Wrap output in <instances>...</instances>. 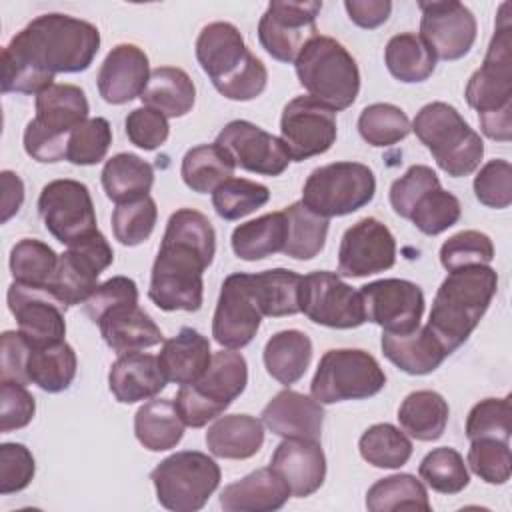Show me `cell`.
I'll use <instances>...</instances> for the list:
<instances>
[{
  "mask_svg": "<svg viewBox=\"0 0 512 512\" xmlns=\"http://www.w3.org/2000/svg\"><path fill=\"white\" fill-rule=\"evenodd\" d=\"M374 194L376 178L366 164L332 162L310 172L300 202L322 218H334L360 210Z\"/></svg>",
  "mask_w": 512,
  "mask_h": 512,
  "instance_id": "11",
  "label": "cell"
},
{
  "mask_svg": "<svg viewBox=\"0 0 512 512\" xmlns=\"http://www.w3.org/2000/svg\"><path fill=\"white\" fill-rule=\"evenodd\" d=\"M6 300L12 316L18 322V332H22L32 346L64 340V312L68 306H64L46 286L12 282Z\"/></svg>",
  "mask_w": 512,
  "mask_h": 512,
  "instance_id": "22",
  "label": "cell"
},
{
  "mask_svg": "<svg viewBox=\"0 0 512 512\" xmlns=\"http://www.w3.org/2000/svg\"><path fill=\"white\" fill-rule=\"evenodd\" d=\"M270 468L286 480L292 496L306 498L324 484L326 456L318 440L284 438L270 458Z\"/></svg>",
  "mask_w": 512,
  "mask_h": 512,
  "instance_id": "25",
  "label": "cell"
},
{
  "mask_svg": "<svg viewBox=\"0 0 512 512\" xmlns=\"http://www.w3.org/2000/svg\"><path fill=\"white\" fill-rule=\"evenodd\" d=\"M300 312L314 324L328 328H358L366 322L360 290H354L338 274L318 270L302 276Z\"/></svg>",
  "mask_w": 512,
  "mask_h": 512,
  "instance_id": "15",
  "label": "cell"
},
{
  "mask_svg": "<svg viewBox=\"0 0 512 512\" xmlns=\"http://www.w3.org/2000/svg\"><path fill=\"white\" fill-rule=\"evenodd\" d=\"M366 322L384 332L406 334L420 326L424 314V292L418 284L402 278H382L360 288Z\"/></svg>",
  "mask_w": 512,
  "mask_h": 512,
  "instance_id": "18",
  "label": "cell"
},
{
  "mask_svg": "<svg viewBox=\"0 0 512 512\" xmlns=\"http://www.w3.org/2000/svg\"><path fill=\"white\" fill-rule=\"evenodd\" d=\"M158 220L156 202L142 196L132 202L116 204L112 212V232L122 246H138L150 238Z\"/></svg>",
  "mask_w": 512,
  "mask_h": 512,
  "instance_id": "50",
  "label": "cell"
},
{
  "mask_svg": "<svg viewBox=\"0 0 512 512\" xmlns=\"http://www.w3.org/2000/svg\"><path fill=\"white\" fill-rule=\"evenodd\" d=\"M112 144L110 122L102 116L88 118L76 126L66 144V160L76 166H92L106 158Z\"/></svg>",
  "mask_w": 512,
  "mask_h": 512,
  "instance_id": "51",
  "label": "cell"
},
{
  "mask_svg": "<svg viewBox=\"0 0 512 512\" xmlns=\"http://www.w3.org/2000/svg\"><path fill=\"white\" fill-rule=\"evenodd\" d=\"M112 260L114 252L106 236L98 230L68 246V250L58 256V266L46 288L68 308L84 304L98 288V276Z\"/></svg>",
  "mask_w": 512,
  "mask_h": 512,
  "instance_id": "14",
  "label": "cell"
},
{
  "mask_svg": "<svg viewBox=\"0 0 512 512\" xmlns=\"http://www.w3.org/2000/svg\"><path fill=\"white\" fill-rule=\"evenodd\" d=\"M100 178L106 196L116 204H124L148 196L154 184V168L136 154L120 152L106 160Z\"/></svg>",
  "mask_w": 512,
  "mask_h": 512,
  "instance_id": "39",
  "label": "cell"
},
{
  "mask_svg": "<svg viewBox=\"0 0 512 512\" xmlns=\"http://www.w3.org/2000/svg\"><path fill=\"white\" fill-rule=\"evenodd\" d=\"M290 488L274 468H258L220 492V506L226 512H272L280 510Z\"/></svg>",
  "mask_w": 512,
  "mask_h": 512,
  "instance_id": "28",
  "label": "cell"
},
{
  "mask_svg": "<svg viewBox=\"0 0 512 512\" xmlns=\"http://www.w3.org/2000/svg\"><path fill=\"white\" fill-rule=\"evenodd\" d=\"M494 258V244L488 234L478 230H462L450 236L440 246V264L452 272L456 268L490 264Z\"/></svg>",
  "mask_w": 512,
  "mask_h": 512,
  "instance_id": "55",
  "label": "cell"
},
{
  "mask_svg": "<svg viewBox=\"0 0 512 512\" xmlns=\"http://www.w3.org/2000/svg\"><path fill=\"white\" fill-rule=\"evenodd\" d=\"M36 474L32 452L18 442L0 444V494L24 490Z\"/></svg>",
  "mask_w": 512,
  "mask_h": 512,
  "instance_id": "58",
  "label": "cell"
},
{
  "mask_svg": "<svg viewBox=\"0 0 512 512\" xmlns=\"http://www.w3.org/2000/svg\"><path fill=\"white\" fill-rule=\"evenodd\" d=\"M38 214L46 230L66 246L98 232L90 190L78 180L60 178L48 182L38 196Z\"/></svg>",
  "mask_w": 512,
  "mask_h": 512,
  "instance_id": "13",
  "label": "cell"
},
{
  "mask_svg": "<svg viewBox=\"0 0 512 512\" xmlns=\"http://www.w3.org/2000/svg\"><path fill=\"white\" fill-rule=\"evenodd\" d=\"M124 130L128 140L142 150H156L168 140L170 134L168 118L148 106H140L128 112L124 120Z\"/></svg>",
  "mask_w": 512,
  "mask_h": 512,
  "instance_id": "59",
  "label": "cell"
},
{
  "mask_svg": "<svg viewBox=\"0 0 512 512\" xmlns=\"http://www.w3.org/2000/svg\"><path fill=\"white\" fill-rule=\"evenodd\" d=\"M422 12L420 38L440 60H458L476 42V18L462 2L434 0L418 2Z\"/></svg>",
  "mask_w": 512,
  "mask_h": 512,
  "instance_id": "20",
  "label": "cell"
},
{
  "mask_svg": "<svg viewBox=\"0 0 512 512\" xmlns=\"http://www.w3.org/2000/svg\"><path fill=\"white\" fill-rule=\"evenodd\" d=\"M166 382L158 358L144 352L120 354L108 372L110 392L122 404L150 400L166 388Z\"/></svg>",
  "mask_w": 512,
  "mask_h": 512,
  "instance_id": "27",
  "label": "cell"
},
{
  "mask_svg": "<svg viewBox=\"0 0 512 512\" xmlns=\"http://www.w3.org/2000/svg\"><path fill=\"white\" fill-rule=\"evenodd\" d=\"M322 2H286L274 0L258 22V40L262 48L278 62H294L308 40L318 36L316 16Z\"/></svg>",
  "mask_w": 512,
  "mask_h": 512,
  "instance_id": "16",
  "label": "cell"
},
{
  "mask_svg": "<svg viewBox=\"0 0 512 512\" xmlns=\"http://www.w3.org/2000/svg\"><path fill=\"white\" fill-rule=\"evenodd\" d=\"M196 58L214 88L228 100H254L268 84L266 66L246 48L240 30L230 22H210L200 30Z\"/></svg>",
  "mask_w": 512,
  "mask_h": 512,
  "instance_id": "5",
  "label": "cell"
},
{
  "mask_svg": "<svg viewBox=\"0 0 512 512\" xmlns=\"http://www.w3.org/2000/svg\"><path fill=\"white\" fill-rule=\"evenodd\" d=\"M410 130L430 150L440 170L452 178L472 174L484 156V142L476 130L446 102H430L422 106Z\"/></svg>",
  "mask_w": 512,
  "mask_h": 512,
  "instance_id": "6",
  "label": "cell"
},
{
  "mask_svg": "<svg viewBox=\"0 0 512 512\" xmlns=\"http://www.w3.org/2000/svg\"><path fill=\"white\" fill-rule=\"evenodd\" d=\"M270 200L268 186L246 178H228L212 192V206L224 220H240Z\"/></svg>",
  "mask_w": 512,
  "mask_h": 512,
  "instance_id": "49",
  "label": "cell"
},
{
  "mask_svg": "<svg viewBox=\"0 0 512 512\" xmlns=\"http://www.w3.org/2000/svg\"><path fill=\"white\" fill-rule=\"evenodd\" d=\"M88 100L74 84H52L36 96V116L24 128V150L38 162L66 158L70 132L88 120Z\"/></svg>",
  "mask_w": 512,
  "mask_h": 512,
  "instance_id": "8",
  "label": "cell"
},
{
  "mask_svg": "<svg viewBox=\"0 0 512 512\" xmlns=\"http://www.w3.org/2000/svg\"><path fill=\"white\" fill-rule=\"evenodd\" d=\"M210 360L212 352L208 338L190 326L180 328L176 336L164 340L158 354L166 380L180 386L196 382L208 370Z\"/></svg>",
  "mask_w": 512,
  "mask_h": 512,
  "instance_id": "30",
  "label": "cell"
},
{
  "mask_svg": "<svg viewBox=\"0 0 512 512\" xmlns=\"http://www.w3.org/2000/svg\"><path fill=\"white\" fill-rule=\"evenodd\" d=\"M100 50L94 24L68 14H40L2 50V92L40 94L56 74L84 72Z\"/></svg>",
  "mask_w": 512,
  "mask_h": 512,
  "instance_id": "1",
  "label": "cell"
},
{
  "mask_svg": "<svg viewBox=\"0 0 512 512\" xmlns=\"http://www.w3.org/2000/svg\"><path fill=\"white\" fill-rule=\"evenodd\" d=\"M358 132L370 146H394L410 134V120L402 108L388 102H376L360 112Z\"/></svg>",
  "mask_w": 512,
  "mask_h": 512,
  "instance_id": "46",
  "label": "cell"
},
{
  "mask_svg": "<svg viewBox=\"0 0 512 512\" xmlns=\"http://www.w3.org/2000/svg\"><path fill=\"white\" fill-rule=\"evenodd\" d=\"M120 304H138V286L128 276H112L98 284V288L84 302L86 316L96 324L108 310Z\"/></svg>",
  "mask_w": 512,
  "mask_h": 512,
  "instance_id": "61",
  "label": "cell"
},
{
  "mask_svg": "<svg viewBox=\"0 0 512 512\" xmlns=\"http://www.w3.org/2000/svg\"><path fill=\"white\" fill-rule=\"evenodd\" d=\"M250 276L252 292L262 316L280 318L300 312V274L286 268H272Z\"/></svg>",
  "mask_w": 512,
  "mask_h": 512,
  "instance_id": "41",
  "label": "cell"
},
{
  "mask_svg": "<svg viewBox=\"0 0 512 512\" xmlns=\"http://www.w3.org/2000/svg\"><path fill=\"white\" fill-rule=\"evenodd\" d=\"M510 2L498 10L482 66L466 84V102L478 112L480 130L496 142L512 138V20Z\"/></svg>",
  "mask_w": 512,
  "mask_h": 512,
  "instance_id": "3",
  "label": "cell"
},
{
  "mask_svg": "<svg viewBox=\"0 0 512 512\" xmlns=\"http://www.w3.org/2000/svg\"><path fill=\"white\" fill-rule=\"evenodd\" d=\"M2 222H8L14 214H18L24 202V182L12 170H4L2 174Z\"/></svg>",
  "mask_w": 512,
  "mask_h": 512,
  "instance_id": "64",
  "label": "cell"
},
{
  "mask_svg": "<svg viewBox=\"0 0 512 512\" xmlns=\"http://www.w3.org/2000/svg\"><path fill=\"white\" fill-rule=\"evenodd\" d=\"M102 340L116 352H140L164 342L162 330L138 304H120L98 322Z\"/></svg>",
  "mask_w": 512,
  "mask_h": 512,
  "instance_id": "29",
  "label": "cell"
},
{
  "mask_svg": "<svg viewBox=\"0 0 512 512\" xmlns=\"http://www.w3.org/2000/svg\"><path fill=\"white\" fill-rule=\"evenodd\" d=\"M360 456L374 468H402L412 456L410 438L396 426L374 424L358 440Z\"/></svg>",
  "mask_w": 512,
  "mask_h": 512,
  "instance_id": "45",
  "label": "cell"
},
{
  "mask_svg": "<svg viewBox=\"0 0 512 512\" xmlns=\"http://www.w3.org/2000/svg\"><path fill=\"white\" fill-rule=\"evenodd\" d=\"M236 164L232 156L214 144H200L190 148L180 166V174L184 184L198 194L214 192L222 182L234 176Z\"/></svg>",
  "mask_w": 512,
  "mask_h": 512,
  "instance_id": "40",
  "label": "cell"
},
{
  "mask_svg": "<svg viewBox=\"0 0 512 512\" xmlns=\"http://www.w3.org/2000/svg\"><path fill=\"white\" fill-rule=\"evenodd\" d=\"M460 214V200L440 186L420 198V202L412 210L410 220L422 234L436 236L452 228L460 220Z\"/></svg>",
  "mask_w": 512,
  "mask_h": 512,
  "instance_id": "52",
  "label": "cell"
},
{
  "mask_svg": "<svg viewBox=\"0 0 512 512\" xmlns=\"http://www.w3.org/2000/svg\"><path fill=\"white\" fill-rule=\"evenodd\" d=\"M498 290V274L488 264L452 270L440 284L426 328L446 354L458 350L486 314Z\"/></svg>",
  "mask_w": 512,
  "mask_h": 512,
  "instance_id": "4",
  "label": "cell"
},
{
  "mask_svg": "<svg viewBox=\"0 0 512 512\" xmlns=\"http://www.w3.org/2000/svg\"><path fill=\"white\" fill-rule=\"evenodd\" d=\"M288 238V220L284 210L268 212L256 220L234 228L230 244L240 260H264L284 250Z\"/></svg>",
  "mask_w": 512,
  "mask_h": 512,
  "instance_id": "35",
  "label": "cell"
},
{
  "mask_svg": "<svg viewBox=\"0 0 512 512\" xmlns=\"http://www.w3.org/2000/svg\"><path fill=\"white\" fill-rule=\"evenodd\" d=\"M396 262V240L390 228L374 216L352 224L338 248V272L348 278H364L384 272Z\"/></svg>",
  "mask_w": 512,
  "mask_h": 512,
  "instance_id": "21",
  "label": "cell"
},
{
  "mask_svg": "<svg viewBox=\"0 0 512 512\" xmlns=\"http://www.w3.org/2000/svg\"><path fill=\"white\" fill-rule=\"evenodd\" d=\"M470 470L488 484H506L512 474V452L508 440L476 438L470 440L466 456Z\"/></svg>",
  "mask_w": 512,
  "mask_h": 512,
  "instance_id": "53",
  "label": "cell"
},
{
  "mask_svg": "<svg viewBox=\"0 0 512 512\" xmlns=\"http://www.w3.org/2000/svg\"><path fill=\"white\" fill-rule=\"evenodd\" d=\"M78 368V358L74 348L66 342L32 346L26 362L28 384H36L40 390L58 394L70 388Z\"/></svg>",
  "mask_w": 512,
  "mask_h": 512,
  "instance_id": "33",
  "label": "cell"
},
{
  "mask_svg": "<svg viewBox=\"0 0 512 512\" xmlns=\"http://www.w3.org/2000/svg\"><path fill=\"white\" fill-rule=\"evenodd\" d=\"M0 380L28 384L26 362L30 354V342L22 332L6 330L0 338Z\"/></svg>",
  "mask_w": 512,
  "mask_h": 512,
  "instance_id": "62",
  "label": "cell"
},
{
  "mask_svg": "<svg viewBox=\"0 0 512 512\" xmlns=\"http://www.w3.org/2000/svg\"><path fill=\"white\" fill-rule=\"evenodd\" d=\"M58 266V254L42 240L24 238L10 250V272L14 282L48 286Z\"/></svg>",
  "mask_w": 512,
  "mask_h": 512,
  "instance_id": "47",
  "label": "cell"
},
{
  "mask_svg": "<svg viewBox=\"0 0 512 512\" xmlns=\"http://www.w3.org/2000/svg\"><path fill=\"white\" fill-rule=\"evenodd\" d=\"M510 432H512L510 394L504 398H484L470 408L466 418L468 440H476V438L510 440Z\"/></svg>",
  "mask_w": 512,
  "mask_h": 512,
  "instance_id": "54",
  "label": "cell"
},
{
  "mask_svg": "<svg viewBox=\"0 0 512 512\" xmlns=\"http://www.w3.org/2000/svg\"><path fill=\"white\" fill-rule=\"evenodd\" d=\"M476 200L488 208H508L512 202V166L504 158L486 162L474 176Z\"/></svg>",
  "mask_w": 512,
  "mask_h": 512,
  "instance_id": "57",
  "label": "cell"
},
{
  "mask_svg": "<svg viewBox=\"0 0 512 512\" xmlns=\"http://www.w3.org/2000/svg\"><path fill=\"white\" fill-rule=\"evenodd\" d=\"M344 8L348 12V18L366 30L382 26L390 12H392V2L390 0H346Z\"/></svg>",
  "mask_w": 512,
  "mask_h": 512,
  "instance_id": "63",
  "label": "cell"
},
{
  "mask_svg": "<svg viewBox=\"0 0 512 512\" xmlns=\"http://www.w3.org/2000/svg\"><path fill=\"white\" fill-rule=\"evenodd\" d=\"M336 132V112L312 96H298L282 110L280 140L294 162L328 152Z\"/></svg>",
  "mask_w": 512,
  "mask_h": 512,
  "instance_id": "17",
  "label": "cell"
},
{
  "mask_svg": "<svg viewBox=\"0 0 512 512\" xmlns=\"http://www.w3.org/2000/svg\"><path fill=\"white\" fill-rule=\"evenodd\" d=\"M262 312L252 292V276L234 272L224 278L212 318L214 340L228 350L248 346L258 328Z\"/></svg>",
  "mask_w": 512,
  "mask_h": 512,
  "instance_id": "19",
  "label": "cell"
},
{
  "mask_svg": "<svg viewBox=\"0 0 512 512\" xmlns=\"http://www.w3.org/2000/svg\"><path fill=\"white\" fill-rule=\"evenodd\" d=\"M382 354L402 372L424 376L434 372L448 356L438 338L424 326L406 334L382 332Z\"/></svg>",
  "mask_w": 512,
  "mask_h": 512,
  "instance_id": "31",
  "label": "cell"
},
{
  "mask_svg": "<svg viewBox=\"0 0 512 512\" xmlns=\"http://www.w3.org/2000/svg\"><path fill=\"white\" fill-rule=\"evenodd\" d=\"M220 476V466L198 450L176 452L150 472L158 502L172 512L200 510L218 488Z\"/></svg>",
  "mask_w": 512,
  "mask_h": 512,
  "instance_id": "10",
  "label": "cell"
},
{
  "mask_svg": "<svg viewBox=\"0 0 512 512\" xmlns=\"http://www.w3.org/2000/svg\"><path fill=\"white\" fill-rule=\"evenodd\" d=\"M150 78L148 56L136 44H118L104 58L96 84L104 102L120 106L144 92Z\"/></svg>",
  "mask_w": 512,
  "mask_h": 512,
  "instance_id": "24",
  "label": "cell"
},
{
  "mask_svg": "<svg viewBox=\"0 0 512 512\" xmlns=\"http://www.w3.org/2000/svg\"><path fill=\"white\" fill-rule=\"evenodd\" d=\"M366 508L370 512L392 510H430L424 484L412 474H392L376 480L366 492Z\"/></svg>",
  "mask_w": 512,
  "mask_h": 512,
  "instance_id": "43",
  "label": "cell"
},
{
  "mask_svg": "<svg viewBox=\"0 0 512 512\" xmlns=\"http://www.w3.org/2000/svg\"><path fill=\"white\" fill-rule=\"evenodd\" d=\"M440 188V180L430 166L414 164L406 170L404 176L396 178L390 186V204L394 212L406 220H410L414 206L420 202L424 194Z\"/></svg>",
  "mask_w": 512,
  "mask_h": 512,
  "instance_id": "56",
  "label": "cell"
},
{
  "mask_svg": "<svg viewBox=\"0 0 512 512\" xmlns=\"http://www.w3.org/2000/svg\"><path fill=\"white\" fill-rule=\"evenodd\" d=\"M384 62L388 72L404 84L424 82L436 68V56L414 32L392 36L384 50Z\"/></svg>",
  "mask_w": 512,
  "mask_h": 512,
  "instance_id": "42",
  "label": "cell"
},
{
  "mask_svg": "<svg viewBox=\"0 0 512 512\" xmlns=\"http://www.w3.org/2000/svg\"><path fill=\"white\" fill-rule=\"evenodd\" d=\"M248 384V364L240 352L220 350L212 356L208 370L192 384L180 386L174 406L182 422L202 428L244 392Z\"/></svg>",
  "mask_w": 512,
  "mask_h": 512,
  "instance_id": "9",
  "label": "cell"
},
{
  "mask_svg": "<svg viewBox=\"0 0 512 512\" xmlns=\"http://www.w3.org/2000/svg\"><path fill=\"white\" fill-rule=\"evenodd\" d=\"M184 422L170 398H154L134 414L136 440L150 452L174 448L184 436Z\"/></svg>",
  "mask_w": 512,
  "mask_h": 512,
  "instance_id": "36",
  "label": "cell"
},
{
  "mask_svg": "<svg viewBox=\"0 0 512 512\" xmlns=\"http://www.w3.org/2000/svg\"><path fill=\"white\" fill-rule=\"evenodd\" d=\"M312 360V340L302 330H280L264 346L266 372L284 386L296 384Z\"/></svg>",
  "mask_w": 512,
  "mask_h": 512,
  "instance_id": "37",
  "label": "cell"
},
{
  "mask_svg": "<svg viewBox=\"0 0 512 512\" xmlns=\"http://www.w3.org/2000/svg\"><path fill=\"white\" fill-rule=\"evenodd\" d=\"M216 254L212 222L194 208L176 210L166 224L162 244L152 264L148 298L166 312H196L202 308V274Z\"/></svg>",
  "mask_w": 512,
  "mask_h": 512,
  "instance_id": "2",
  "label": "cell"
},
{
  "mask_svg": "<svg viewBox=\"0 0 512 512\" xmlns=\"http://www.w3.org/2000/svg\"><path fill=\"white\" fill-rule=\"evenodd\" d=\"M140 100L144 106L162 112L166 118H180L192 110L196 86L182 68L160 66L150 72Z\"/></svg>",
  "mask_w": 512,
  "mask_h": 512,
  "instance_id": "34",
  "label": "cell"
},
{
  "mask_svg": "<svg viewBox=\"0 0 512 512\" xmlns=\"http://www.w3.org/2000/svg\"><path fill=\"white\" fill-rule=\"evenodd\" d=\"M36 412V400L26 384L0 380V432H12L28 426Z\"/></svg>",
  "mask_w": 512,
  "mask_h": 512,
  "instance_id": "60",
  "label": "cell"
},
{
  "mask_svg": "<svg viewBox=\"0 0 512 512\" xmlns=\"http://www.w3.org/2000/svg\"><path fill=\"white\" fill-rule=\"evenodd\" d=\"M418 474L426 482V486L440 494H458L470 482V474L466 470L462 454L450 446L430 450L422 458Z\"/></svg>",
  "mask_w": 512,
  "mask_h": 512,
  "instance_id": "48",
  "label": "cell"
},
{
  "mask_svg": "<svg viewBox=\"0 0 512 512\" xmlns=\"http://www.w3.org/2000/svg\"><path fill=\"white\" fill-rule=\"evenodd\" d=\"M448 416V402L436 390L410 392L398 408L402 430L420 442L438 440L446 430Z\"/></svg>",
  "mask_w": 512,
  "mask_h": 512,
  "instance_id": "38",
  "label": "cell"
},
{
  "mask_svg": "<svg viewBox=\"0 0 512 512\" xmlns=\"http://www.w3.org/2000/svg\"><path fill=\"white\" fill-rule=\"evenodd\" d=\"M216 144L224 148L242 170L280 176L292 162L282 140L248 120L228 122L216 136Z\"/></svg>",
  "mask_w": 512,
  "mask_h": 512,
  "instance_id": "23",
  "label": "cell"
},
{
  "mask_svg": "<svg viewBox=\"0 0 512 512\" xmlns=\"http://www.w3.org/2000/svg\"><path fill=\"white\" fill-rule=\"evenodd\" d=\"M288 220V238L282 254L294 260H312L326 244L328 218L310 212L302 202H292L284 208Z\"/></svg>",
  "mask_w": 512,
  "mask_h": 512,
  "instance_id": "44",
  "label": "cell"
},
{
  "mask_svg": "<svg viewBox=\"0 0 512 512\" xmlns=\"http://www.w3.org/2000/svg\"><path fill=\"white\" fill-rule=\"evenodd\" d=\"M264 444V426L250 414L220 416L206 432L208 450L226 460H246Z\"/></svg>",
  "mask_w": 512,
  "mask_h": 512,
  "instance_id": "32",
  "label": "cell"
},
{
  "mask_svg": "<svg viewBox=\"0 0 512 512\" xmlns=\"http://www.w3.org/2000/svg\"><path fill=\"white\" fill-rule=\"evenodd\" d=\"M384 386L386 374L372 354L360 348H334L320 358L310 392L320 404H336L370 398Z\"/></svg>",
  "mask_w": 512,
  "mask_h": 512,
  "instance_id": "12",
  "label": "cell"
},
{
  "mask_svg": "<svg viewBox=\"0 0 512 512\" xmlns=\"http://www.w3.org/2000/svg\"><path fill=\"white\" fill-rule=\"evenodd\" d=\"M296 76L308 94L334 112L350 108L360 92L354 56L330 36H314L294 60Z\"/></svg>",
  "mask_w": 512,
  "mask_h": 512,
  "instance_id": "7",
  "label": "cell"
},
{
  "mask_svg": "<svg viewBox=\"0 0 512 512\" xmlns=\"http://www.w3.org/2000/svg\"><path fill=\"white\" fill-rule=\"evenodd\" d=\"M262 422L282 438L318 440L324 426V408L316 398L286 388L264 406Z\"/></svg>",
  "mask_w": 512,
  "mask_h": 512,
  "instance_id": "26",
  "label": "cell"
}]
</instances>
